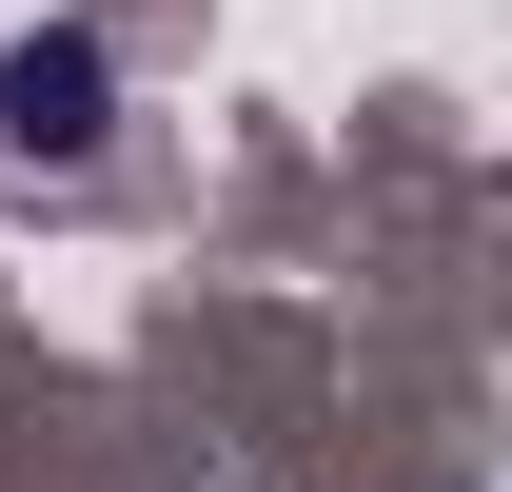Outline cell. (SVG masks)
Masks as SVG:
<instances>
[{
    "mask_svg": "<svg viewBox=\"0 0 512 492\" xmlns=\"http://www.w3.org/2000/svg\"><path fill=\"white\" fill-rule=\"evenodd\" d=\"M0 138L20 158H99V40H20L0 60Z\"/></svg>",
    "mask_w": 512,
    "mask_h": 492,
    "instance_id": "cell-1",
    "label": "cell"
}]
</instances>
